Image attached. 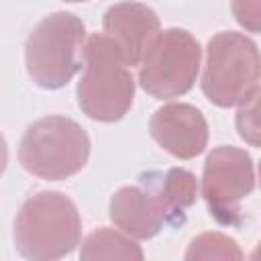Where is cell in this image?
<instances>
[{
	"label": "cell",
	"mask_w": 261,
	"mask_h": 261,
	"mask_svg": "<svg viewBox=\"0 0 261 261\" xmlns=\"http://www.w3.org/2000/svg\"><path fill=\"white\" fill-rule=\"evenodd\" d=\"M255 190V167L249 153L216 147L204 163L202 196L220 224H241V202Z\"/></svg>",
	"instance_id": "8"
},
{
	"label": "cell",
	"mask_w": 261,
	"mask_h": 261,
	"mask_svg": "<svg viewBox=\"0 0 261 261\" xmlns=\"http://www.w3.org/2000/svg\"><path fill=\"white\" fill-rule=\"evenodd\" d=\"M200 57L202 49L192 33L167 29L159 33L145 53L139 69V84L157 100L184 96L198 77Z\"/></svg>",
	"instance_id": "7"
},
{
	"label": "cell",
	"mask_w": 261,
	"mask_h": 261,
	"mask_svg": "<svg viewBox=\"0 0 261 261\" xmlns=\"http://www.w3.org/2000/svg\"><path fill=\"white\" fill-rule=\"evenodd\" d=\"M6 163H8V147H6V141H4V137L0 133V175L6 169Z\"/></svg>",
	"instance_id": "13"
},
{
	"label": "cell",
	"mask_w": 261,
	"mask_h": 261,
	"mask_svg": "<svg viewBox=\"0 0 261 261\" xmlns=\"http://www.w3.org/2000/svg\"><path fill=\"white\" fill-rule=\"evenodd\" d=\"M90 157L88 133L67 116H45L35 120L22 135L18 147L20 165L49 181L75 175Z\"/></svg>",
	"instance_id": "5"
},
{
	"label": "cell",
	"mask_w": 261,
	"mask_h": 261,
	"mask_svg": "<svg viewBox=\"0 0 261 261\" xmlns=\"http://www.w3.org/2000/svg\"><path fill=\"white\" fill-rule=\"evenodd\" d=\"M149 133L169 155L177 159L198 157L208 143V122L192 104H165L149 120Z\"/></svg>",
	"instance_id": "9"
},
{
	"label": "cell",
	"mask_w": 261,
	"mask_h": 261,
	"mask_svg": "<svg viewBox=\"0 0 261 261\" xmlns=\"http://www.w3.org/2000/svg\"><path fill=\"white\" fill-rule=\"evenodd\" d=\"M80 261H145V257L135 241L102 226L84 239Z\"/></svg>",
	"instance_id": "11"
},
{
	"label": "cell",
	"mask_w": 261,
	"mask_h": 261,
	"mask_svg": "<svg viewBox=\"0 0 261 261\" xmlns=\"http://www.w3.org/2000/svg\"><path fill=\"white\" fill-rule=\"evenodd\" d=\"M104 37L120 51L126 65H141L145 53L159 37V16L141 2L112 4L104 14Z\"/></svg>",
	"instance_id": "10"
},
{
	"label": "cell",
	"mask_w": 261,
	"mask_h": 261,
	"mask_svg": "<svg viewBox=\"0 0 261 261\" xmlns=\"http://www.w3.org/2000/svg\"><path fill=\"white\" fill-rule=\"evenodd\" d=\"M196 200L198 181L188 169L149 171L135 186H124L110 198V220L124 234L145 241L177 222Z\"/></svg>",
	"instance_id": "1"
},
{
	"label": "cell",
	"mask_w": 261,
	"mask_h": 261,
	"mask_svg": "<svg viewBox=\"0 0 261 261\" xmlns=\"http://www.w3.org/2000/svg\"><path fill=\"white\" fill-rule=\"evenodd\" d=\"M86 27L71 12L45 16L29 35L24 61L31 80L45 90L63 88L80 69L84 59Z\"/></svg>",
	"instance_id": "4"
},
{
	"label": "cell",
	"mask_w": 261,
	"mask_h": 261,
	"mask_svg": "<svg viewBox=\"0 0 261 261\" xmlns=\"http://www.w3.org/2000/svg\"><path fill=\"white\" fill-rule=\"evenodd\" d=\"M12 237L16 251L27 261L61 259L80 243V212L61 192H37L20 206Z\"/></svg>",
	"instance_id": "2"
},
{
	"label": "cell",
	"mask_w": 261,
	"mask_h": 261,
	"mask_svg": "<svg viewBox=\"0 0 261 261\" xmlns=\"http://www.w3.org/2000/svg\"><path fill=\"white\" fill-rule=\"evenodd\" d=\"M202 90L206 98L228 108L247 102L259 92V51L257 45L232 31L214 35L206 47V63L202 73Z\"/></svg>",
	"instance_id": "6"
},
{
	"label": "cell",
	"mask_w": 261,
	"mask_h": 261,
	"mask_svg": "<svg viewBox=\"0 0 261 261\" xmlns=\"http://www.w3.org/2000/svg\"><path fill=\"white\" fill-rule=\"evenodd\" d=\"M84 63L75 90L82 112L100 122L120 120L135 98V80L120 51L104 35H92L84 45Z\"/></svg>",
	"instance_id": "3"
},
{
	"label": "cell",
	"mask_w": 261,
	"mask_h": 261,
	"mask_svg": "<svg viewBox=\"0 0 261 261\" xmlns=\"http://www.w3.org/2000/svg\"><path fill=\"white\" fill-rule=\"evenodd\" d=\"M184 261H245L241 247L224 232H202L186 249Z\"/></svg>",
	"instance_id": "12"
}]
</instances>
